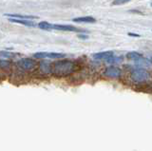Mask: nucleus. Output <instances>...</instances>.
I'll use <instances>...</instances> for the list:
<instances>
[{
	"instance_id": "obj_13",
	"label": "nucleus",
	"mask_w": 152,
	"mask_h": 151,
	"mask_svg": "<svg viewBox=\"0 0 152 151\" xmlns=\"http://www.w3.org/2000/svg\"><path fill=\"white\" fill-rule=\"evenodd\" d=\"M124 60L123 57H121V56H115L113 55L111 56V57H109L108 59L106 60V62L109 65H115V64H120L122 63V61Z\"/></svg>"
},
{
	"instance_id": "obj_14",
	"label": "nucleus",
	"mask_w": 152,
	"mask_h": 151,
	"mask_svg": "<svg viewBox=\"0 0 152 151\" xmlns=\"http://www.w3.org/2000/svg\"><path fill=\"white\" fill-rule=\"evenodd\" d=\"M135 63L137 66H139V67H148V66H150V61L145 59L144 57L135 61Z\"/></svg>"
},
{
	"instance_id": "obj_18",
	"label": "nucleus",
	"mask_w": 152,
	"mask_h": 151,
	"mask_svg": "<svg viewBox=\"0 0 152 151\" xmlns=\"http://www.w3.org/2000/svg\"><path fill=\"white\" fill-rule=\"evenodd\" d=\"M130 0H113L112 5H124L129 2Z\"/></svg>"
},
{
	"instance_id": "obj_21",
	"label": "nucleus",
	"mask_w": 152,
	"mask_h": 151,
	"mask_svg": "<svg viewBox=\"0 0 152 151\" xmlns=\"http://www.w3.org/2000/svg\"><path fill=\"white\" fill-rule=\"evenodd\" d=\"M151 7H152V3H151Z\"/></svg>"
},
{
	"instance_id": "obj_2",
	"label": "nucleus",
	"mask_w": 152,
	"mask_h": 151,
	"mask_svg": "<svg viewBox=\"0 0 152 151\" xmlns=\"http://www.w3.org/2000/svg\"><path fill=\"white\" fill-rule=\"evenodd\" d=\"M17 67L24 71H31L37 67V62L31 58H21L17 61Z\"/></svg>"
},
{
	"instance_id": "obj_16",
	"label": "nucleus",
	"mask_w": 152,
	"mask_h": 151,
	"mask_svg": "<svg viewBox=\"0 0 152 151\" xmlns=\"http://www.w3.org/2000/svg\"><path fill=\"white\" fill-rule=\"evenodd\" d=\"M11 68V62L8 60H0V69L7 70Z\"/></svg>"
},
{
	"instance_id": "obj_12",
	"label": "nucleus",
	"mask_w": 152,
	"mask_h": 151,
	"mask_svg": "<svg viewBox=\"0 0 152 151\" xmlns=\"http://www.w3.org/2000/svg\"><path fill=\"white\" fill-rule=\"evenodd\" d=\"M142 57H144L142 54L140 53H137V51H129V53H126V58L129 60H133V61H137Z\"/></svg>"
},
{
	"instance_id": "obj_15",
	"label": "nucleus",
	"mask_w": 152,
	"mask_h": 151,
	"mask_svg": "<svg viewBox=\"0 0 152 151\" xmlns=\"http://www.w3.org/2000/svg\"><path fill=\"white\" fill-rule=\"evenodd\" d=\"M52 25H53V24H50V23H49V22L42 21V22L39 23V24H38V27H39L40 29H42V30L49 31V30H52Z\"/></svg>"
},
{
	"instance_id": "obj_1",
	"label": "nucleus",
	"mask_w": 152,
	"mask_h": 151,
	"mask_svg": "<svg viewBox=\"0 0 152 151\" xmlns=\"http://www.w3.org/2000/svg\"><path fill=\"white\" fill-rule=\"evenodd\" d=\"M75 63L70 60H59L51 64V73L56 77H66L75 71Z\"/></svg>"
},
{
	"instance_id": "obj_5",
	"label": "nucleus",
	"mask_w": 152,
	"mask_h": 151,
	"mask_svg": "<svg viewBox=\"0 0 152 151\" xmlns=\"http://www.w3.org/2000/svg\"><path fill=\"white\" fill-rule=\"evenodd\" d=\"M104 75L108 78L118 79L122 76V70L120 68L116 67V66H110V67H107L106 69H104Z\"/></svg>"
},
{
	"instance_id": "obj_10",
	"label": "nucleus",
	"mask_w": 152,
	"mask_h": 151,
	"mask_svg": "<svg viewBox=\"0 0 152 151\" xmlns=\"http://www.w3.org/2000/svg\"><path fill=\"white\" fill-rule=\"evenodd\" d=\"M74 22H78V23H95L96 19L92 16H82V17H77L73 19Z\"/></svg>"
},
{
	"instance_id": "obj_17",
	"label": "nucleus",
	"mask_w": 152,
	"mask_h": 151,
	"mask_svg": "<svg viewBox=\"0 0 152 151\" xmlns=\"http://www.w3.org/2000/svg\"><path fill=\"white\" fill-rule=\"evenodd\" d=\"M0 55L3 56L5 58H12L15 56V53H10V51H6V50H3V51H0Z\"/></svg>"
},
{
	"instance_id": "obj_8",
	"label": "nucleus",
	"mask_w": 152,
	"mask_h": 151,
	"mask_svg": "<svg viewBox=\"0 0 152 151\" xmlns=\"http://www.w3.org/2000/svg\"><path fill=\"white\" fill-rule=\"evenodd\" d=\"M39 69L42 73H51V64L50 62H47V61H42L39 64Z\"/></svg>"
},
{
	"instance_id": "obj_20",
	"label": "nucleus",
	"mask_w": 152,
	"mask_h": 151,
	"mask_svg": "<svg viewBox=\"0 0 152 151\" xmlns=\"http://www.w3.org/2000/svg\"><path fill=\"white\" fill-rule=\"evenodd\" d=\"M128 35H129V36H134V37H140V35H139V34H132V32H128Z\"/></svg>"
},
{
	"instance_id": "obj_6",
	"label": "nucleus",
	"mask_w": 152,
	"mask_h": 151,
	"mask_svg": "<svg viewBox=\"0 0 152 151\" xmlns=\"http://www.w3.org/2000/svg\"><path fill=\"white\" fill-rule=\"evenodd\" d=\"M52 29L57 31H79L80 30L71 25H61V24H53Z\"/></svg>"
},
{
	"instance_id": "obj_19",
	"label": "nucleus",
	"mask_w": 152,
	"mask_h": 151,
	"mask_svg": "<svg viewBox=\"0 0 152 151\" xmlns=\"http://www.w3.org/2000/svg\"><path fill=\"white\" fill-rule=\"evenodd\" d=\"M78 37L79 38H81V39H88V35H87V34H78Z\"/></svg>"
},
{
	"instance_id": "obj_7",
	"label": "nucleus",
	"mask_w": 152,
	"mask_h": 151,
	"mask_svg": "<svg viewBox=\"0 0 152 151\" xmlns=\"http://www.w3.org/2000/svg\"><path fill=\"white\" fill-rule=\"evenodd\" d=\"M114 53L111 50H107V51H102V53H94L92 55V57L96 60H107L109 57L113 56Z\"/></svg>"
},
{
	"instance_id": "obj_11",
	"label": "nucleus",
	"mask_w": 152,
	"mask_h": 151,
	"mask_svg": "<svg viewBox=\"0 0 152 151\" xmlns=\"http://www.w3.org/2000/svg\"><path fill=\"white\" fill-rule=\"evenodd\" d=\"M5 16L8 17H13V18H20V19H35L37 18L36 16H31V15H17V13H5Z\"/></svg>"
},
{
	"instance_id": "obj_4",
	"label": "nucleus",
	"mask_w": 152,
	"mask_h": 151,
	"mask_svg": "<svg viewBox=\"0 0 152 151\" xmlns=\"http://www.w3.org/2000/svg\"><path fill=\"white\" fill-rule=\"evenodd\" d=\"M34 58L39 59H60L64 58L65 54L59 53H46V51H40V53H36L33 54Z\"/></svg>"
},
{
	"instance_id": "obj_9",
	"label": "nucleus",
	"mask_w": 152,
	"mask_h": 151,
	"mask_svg": "<svg viewBox=\"0 0 152 151\" xmlns=\"http://www.w3.org/2000/svg\"><path fill=\"white\" fill-rule=\"evenodd\" d=\"M11 22L12 23H18V24H22L24 26H27V27H35L36 24L34 22H32L31 20H28V19H16V18H10L9 19Z\"/></svg>"
},
{
	"instance_id": "obj_22",
	"label": "nucleus",
	"mask_w": 152,
	"mask_h": 151,
	"mask_svg": "<svg viewBox=\"0 0 152 151\" xmlns=\"http://www.w3.org/2000/svg\"><path fill=\"white\" fill-rule=\"evenodd\" d=\"M151 62H152V58H151Z\"/></svg>"
},
{
	"instance_id": "obj_3",
	"label": "nucleus",
	"mask_w": 152,
	"mask_h": 151,
	"mask_svg": "<svg viewBox=\"0 0 152 151\" xmlns=\"http://www.w3.org/2000/svg\"><path fill=\"white\" fill-rule=\"evenodd\" d=\"M149 72L144 69H136L131 72V80L135 83H142L149 79Z\"/></svg>"
}]
</instances>
